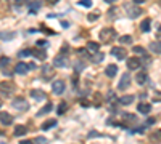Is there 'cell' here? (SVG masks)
Returning a JSON list of instances; mask_svg holds the SVG:
<instances>
[{
    "mask_svg": "<svg viewBox=\"0 0 161 144\" xmlns=\"http://www.w3.org/2000/svg\"><path fill=\"white\" fill-rule=\"evenodd\" d=\"M135 80H137V83H139V85H145V83H147V80H148L147 72H139V74L135 75Z\"/></svg>",
    "mask_w": 161,
    "mask_h": 144,
    "instance_id": "obj_16",
    "label": "cell"
},
{
    "mask_svg": "<svg viewBox=\"0 0 161 144\" xmlns=\"http://www.w3.org/2000/svg\"><path fill=\"white\" fill-rule=\"evenodd\" d=\"M12 106H13L15 109L21 111V112H24V111H27V109H29V103H27L24 98H21V96H18V98H15V99L12 101Z\"/></svg>",
    "mask_w": 161,
    "mask_h": 144,
    "instance_id": "obj_2",
    "label": "cell"
},
{
    "mask_svg": "<svg viewBox=\"0 0 161 144\" xmlns=\"http://www.w3.org/2000/svg\"><path fill=\"white\" fill-rule=\"evenodd\" d=\"M53 66H55V67H66V66H68V59H66V56H63V55L55 56Z\"/></svg>",
    "mask_w": 161,
    "mask_h": 144,
    "instance_id": "obj_10",
    "label": "cell"
},
{
    "mask_svg": "<svg viewBox=\"0 0 161 144\" xmlns=\"http://www.w3.org/2000/svg\"><path fill=\"white\" fill-rule=\"evenodd\" d=\"M119 42L121 43H132V37L130 35H122V37H119Z\"/></svg>",
    "mask_w": 161,
    "mask_h": 144,
    "instance_id": "obj_31",
    "label": "cell"
},
{
    "mask_svg": "<svg viewBox=\"0 0 161 144\" xmlns=\"http://www.w3.org/2000/svg\"><path fill=\"white\" fill-rule=\"evenodd\" d=\"M137 111H139L140 114H150L151 106H150V104H147V103H140V104L137 106Z\"/></svg>",
    "mask_w": 161,
    "mask_h": 144,
    "instance_id": "obj_17",
    "label": "cell"
},
{
    "mask_svg": "<svg viewBox=\"0 0 161 144\" xmlns=\"http://www.w3.org/2000/svg\"><path fill=\"white\" fill-rule=\"evenodd\" d=\"M153 123H155V119H148L147 120V125H153Z\"/></svg>",
    "mask_w": 161,
    "mask_h": 144,
    "instance_id": "obj_48",
    "label": "cell"
},
{
    "mask_svg": "<svg viewBox=\"0 0 161 144\" xmlns=\"http://www.w3.org/2000/svg\"><path fill=\"white\" fill-rule=\"evenodd\" d=\"M42 32H45V34H49V35H50V34H52V35H53V34H55V32H53V31H50V29H47V27H45V26H42Z\"/></svg>",
    "mask_w": 161,
    "mask_h": 144,
    "instance_id": "obj_44",
    "label": "cell"
},
{
    "mask_svg": "<svg viewBox=\"0 0 161 144\" xmlns=\"http://www.w3.org/2000/svg\"><path fill=\"white\" fill-rule=\"evenodd\" d=\"M150 50L156 53V55H161V42H151L150 43Z\"/></svg>",
    "mask_w": 161,
    "mask_h": 144,
    "instance_id": "obj_22",
    "label": "cell"
},
{
    "mask_svg": "<svg viewBox=\"0 0 161 144\" xmlns=\"http://www.w3.org/2000/svg\"><path fill=\"white\" fill-rule=\"evenodd\" d=\"M79 5L84 8H90L93 3H92V0H79Z\"/></svg>",
    "mask_w": 161,
    "mask_h": 144,
    "instance_id": "obj_32",
    "label": "cell"
},
{
    "mask_svg": "<svg viewBox=\"0 0 161 144\" xmlns=\"http://www.w3.org/2000/svg\"><path fill=\"white\" fill-rule=\"evenodd\" d=\"M158 3H159V5H161V0H159V2H158Z\"/></svg>",
    "mask_w": 161,
    "mask_h": 144,
    "instance_id": "obj_53",
    "label": "cell"
},
{
    "mask_svg": "<svg viewBox=\"0 0 161 144\" xmlns=\"http://www.w3.org/2000/svg\"><path fill=\"white\" fill-rule=\"evenodd\" d=\"M16 90V86H15V83L13 82H2L0 83V93L2 94H12L13 91Z\"/></svg>",
    "mask_w": 161,
    "mask_h": 144,
    "instance_id": "obj_4",
    "label": "cell"
},
{
    "mask_svg": "<svg viewBox=\"0 0 161 144\" xmlns=\"http://www.w3.org/2000/svg\"><path fill=\"white\" fill-rule=\"evenodd\" d=\"M29 55H32V50H23V51H20V58H24V56H29Z\"/></svg>",
    "mask_w": 161,
    "mask_h": 144,
    "instance_id": "obj_38",
    "label": "cell"
},
{
    "mask_svg": "<svg viewBox=\"0 0 161 144\" xmlns=\"http://www.w3.org/2000/svg\"><path fill=\"white\" fill-rule=\"evenodd\" d=\"M81 104H82V106H84V107H87V106H90V104H92V103H89V101H87V99H81Z\"/></svg>",
    "mask_w": 161,
    "mask_h": 144,
    "instance_id": "obj_45",
    "label": "cell"
},
{
    "mask_svg": "<svg viewBox=\"0 0 161 144\" xmlns=\"http://www.w3.org/2000/svg\"><path fill=\"white\" fill-rule=\"evenodd\" d=\"M15 37V32L10 31V32H0V40H12Z\"/></svg>",
    "mask_w": 161,
    "mask_h": 144,
    "instance_id": "obj_26",
    "label": "cell"
},
{
    "mask_svg": "<svg viewBox=\"0 0 161 144\" xmlns=\"http://www.w3.org/2000/svg\"><path fill=\"white\" fill-rule=\"evenodd\" d=\"M10 64V58H7V56H2L0 58V69H3L5 66Z\"/></svg>",
    "mask_w": 161,
    "mask_h": 144,
    "instance_id": "obj_29",
    "label": "cell"
},
{
    "mask_svg": "<svg viewBox=\"0 0 161 144\" xmlns=\"http://www.w3.org/2000/svg\"><path fill=\"white\" fill-rule=\"evenodd\" d=\"M0 106H2V101H0Z\"/></svg>",
    "mask_w": 161,
    "mask_h": 144,
    "instance_id": "obj_54",
    "label": "cell"
},
{
    "mask_svg": "<svg viewBox=\"0 0 161 144\" xmlns=\"http://www.w3.org/2000/svg\"><path fill=\"white\" fill-rule=\"evenodd\" d=\"M32 55H34V58H37V59H40V61H44L45 58H47V55H45V51L44 50H32Z\"/></svg>",
    "mask_w": 161,
    "mask_h": 144,
    "instance_id": "obj_24",
    "label": "cell"
},
{
    "mask_svg": "<svg viewBox=\"0 0 161 144\" xmlns=\"http://www.w3.org/2000/svg\"><path fill=\"white\" fill-rule=\"evenodd\" d=\"M107 99H108V101H113V99H115V93H113V91H108Z\"/></svg>",
    "mask_w": 161,
    "mask_h": 144,
    "instance_id": "obj_43",
    "label": "cell"
},
{
    "mask_svg": "<svg viewBox=\"0 0 161 144\" xmlns=\"http://www.w3.org/2000/svg\"><path fill=\"white\" fill-rule=\"evenodd\" d=\"M64 88H66V85H64L63 80H55V82L52 83V91H53L55 94H63V93H64Z\"/></svg>",
    "mask_w": 161,
    "mask_h": 144,
    "instance_id": "obj_6",
    "label": "cell"
},
{
    "mask_svg": "<svg viewBox=\"0 0 161 144\" xmlns=\"http://www.w3.org/2000/svg\"><path fill=\"white\" fill-rule=\"evenodd\" d=\"M61 26H63V27H68L69 23H68V21H61Z\"/></svg>",
    "mask_w": 161,
    "mask_h": 144,
    "instance_id": "obj_50",
    "label": "cell"
},
{
    "mask_svg": "<svg viewBox=\"0 0 161 144\" xmlns=\"http://www.w3.org/2000/svg\"><path fill=\"white\" fill-rule=\"evenodd\" d=\"M150 26H151V19L147 18V19H144V21H142L140 31H142V32H150Z\"/></svg>",
    "mask_w": 161,
    "mask_h": 144,
    "instance_id": "obj_20",
    "label": "cell"
},
{
    "mask_svg": "<svg viewBox=\"0 0 161 144\" xmlns=\"http://www.w3.org/2000/svg\"><path fill=\"white\" fill-rule=\"evenodd\" d=\"M10 5H16V7H20L21 3H23V0H7Z\"/></svg>",
    "mask_w": 161,
    "mask_h": 144,
    "instance_id": "obj_40",
    "label": "cell"
},
{
    "mask_svg": "<svg viewBox=\"0 0 161 144\" xmlns=\"http://www.w3.org/2000/svg\"><path fill=\"white\" fill-rule=\"evenodd\" d=\"M129 83H130V75H129V72H126V74H122L121 80H119V85H118V88L122 91V90H126L127 86H129Z\"/></svg>",
    "mask_w": 161,
    "mask_h": 144,
    "instance_id": "obj_9",
    "label": "cell"
},
{
    "mask_svg": "<svg viewBox=\"0 0 161 144\" xmlns=\"http://www.w3.org/2000/svg\"><path fill=\"white\" fill-rule=\"evenodd\" d=\"M40 74H42V79H45V80H50L52 77H53V74H55V71L52 69V66H49V64H45L42 69H40Z\"/></svg>",
    "mask_w": 161,
    "mask_h": 144,
    "instance_id": "obj_8",
    "label": "cell"
},
{
    "mask_svg": "<svg viewBox=\"0 0 161 144\" xmlns=\"http://www.w3.org/2000/svg\"><path fill=\"white\" fill-rule=\"evenodd\" d=\"M135 120H137V117L134 114H122V127H124V125H134L135 123Z\"/></svg>",
    "mask_w": 161,
    "mask_h": 144,
    "instance_id": "obj_11",
    "label": "cell"
},
{
    "mask_svg": "<svg viewBox=\"0 0 161 144\" xmlns=\"http://www.w3.org/2000/svg\"><path fill=\"white\" fill-rule=\"evenodd\" d=\"M26 133H27V130H26L24 125H16L15 127V136H23Z\"/></svg>",
    "mask_w": 161,
    "mask_h": 144,
    "instance_id": "obj_23",
    "label": "cell"
},
{
    "mask_svg": "<svg viewBox=\"0 0 161 144\" xmlns=\"http://www.w3.org/2000/svg\"><path fill=\"white\" fill-rule=\"evenodd\" d=\"M144 2H145V0H134V3H137V5H142Z\"/></svg>",
    "mask_w": 161,
    "mask_h": 144,
    "instance_id": "obj_49",
    "label": "cell"
},
{
    "mask_svg": "<svg viewBox=\"0 0 161 144\" xmlns=\"http://www.w3.org/2000/svg\"><path fill=\"white\" fill-rule=\"evenodd\" d=\"M134 53H137V55H147L144 46H134Z\"/></svg>",
    "mask_w": 161,
    "mask_h": 144,
    "instance_id": "obj_34",
    "label": "cell"
},
{
    "mask_svg": "<svg viewBox=\"0 0 161 144\" xmlns=\"http://www.w3.org/2000/svg\"><path fill=\"white\" fill-rule=\"evenodd\" d=\"M52 107H53V104H52V103L45 104L44 107H42V109H40L39 112H37V117H39V115H44V114H47V112H50V111H52Z\"/></svg>",
    "mask_w": 161,
    "mask_h": 144,
    "instance_id": "obj_27",
    "label": "cell"
},
{
    "mask_svg": "<svg viewBox=\"0 0 161 144\" xmlns=\"http://www.w3.org/2000/svg\"><path fill=\"white\" fill-rule=\"evenodd\" d=\"M98 136H102L98 131H90V133H89V138H98Z\"/></svg>",
    "mask_w": 161,
    "mask_h": 144,
    "instance_id": "obj_42",
    "label": "cell"
},
{
    "mask_svg": "<svg viewBox=\"0 0 161 144\" xmlns=\"http://www.w3.org/2000/svg\"><path fill=\"white\" fill-rule=\"evenodd\" d=\"M102 59H103V55H100V53H97L93 58H90V61H92V63H100Z\"/></svg>",
    "mask_w": 161,
    "mask_h": 144,
    "instance_id": "obj_36",
    "label": "cell"
},
{
    "mask_svg": "<svg viewBox=\"0 0 161 144\" xmlns=\"http://www.w3.org/2000/svg\"><path fill=\"white\" fill-rule=\"evenodd\" d=\"M21 144H31V141H21Z\"/></svg>",
    "mask_w": 161,
    "mask_h": 144,
    "instance_id": "obj_52",
    "label": "cell"
},
{
    "mask_svg": "<svg viewBox=\"0 0 161 144\" xmlns=\"http://www.w3.org/2000/svg\"><path fill=\"white\" fill-rule=\"evenodd\" d=\"M105 74H107L108 77H115V75L118 74V66H116V64H110L107 69H105Z\"/></svg>",
    "mask_w": 161,
    "mask_h": 144,
    "instance_id": "obj_18",
    "label": "cell"
},
{
    "mask_svg": "<svg viewBox=\"0 0 161 144\" xmlns=\"http://www.w3.org/2000/svg\"><path fill=\"white\" fill-rule=\"evenodd\" d=\"M111 55L115 58H118V59H124V58L127 56V51L122 46H113L111 48Z\"/></svg>",
    "mask_w": 161,
    "mask_h": 144,
    "instance_id": "obj_7",
    "label": "cell"
},
{
    "mask_svg": "<svg viewBox=\"0 0 161 144\" xmlns=\"http://www.w3.org/2000/svg\"><path fill=\"white\" fill-rule=\"evenodd\" d=\"M87 19H89V21H97V19H98V13H92V15H89L87 16Z\"/></svg>",
    "mask_w": 161,
    "mask_h": 144,
    "instance_id": "obj_39",
    "label": "cell"
},
{
    "mask_svg": "<svg viewBox=\"0 0 161 144\" xmlns=\"http://www.w3.org/2000/svg\"><path fill=\"white\" fill-rule=\"evenodd\" d=\"M27 71H29V64H26V63H18L15 66V72L20 74V75H24Z\"/></svg>",
    "mask_w": 161,
    "mask_h": 144,
    "instance_id": "obj_12",
    "label": "cell"
},
{
    "mask_svg": "<svg viewBox=\"0 0 161 144\" xmlns=\"http://www.w3.org/2000/svg\"><path fill=\"white\" fill-rule=\"evenodd\" d=\"M115 38H116V31H115V29H111V27L102 29V32H100V40H102L103 43H111Z\"/></svg>",
    "mask_w": 161,
    "mask_h": 144,
    "instance_id": "obj_1",
    "label": "cell"
},
{
    "mask_svg": "<svg viewBox=\"0 0 161 144\" xmlns=\"http://www.w3.org/2000/svg\"><path fill=\"white\" fill-rule=\"evenodd\" d=\"M47 2H49L50 5H55V3H58V2H60V0H47Z\"/></svg>",
    "mask_w": 161,
    "mask_h": 144,
    "instance_id": "obj_46",
    "label": "cell"
},
{
    "mask_svg": "<svg viewBox=\"0 0 161 144\" xmlns=\"http://www.w3.org/2000/svg\"><path fill=\"white\" fill-rule=\"evenodd\" d=\"M140 67H142L140 58L132 56V58H129V59H127V69L129 71H137V69H140Z\"/></svg>",
    "mask_w": 161,
    "mask_h": 144,
    "instance_id": "obj_5",
    "label": "cell"
},
{
    "mask_svg": "<svg viewBox=\"0 0 161 144\" xmlns=\"http://www.w3.org/2000/svg\"><path fill=\"white\" fill-rule=\"evenodd\" d=\"M132 101H134V96L132 94H124L119 98V104H122V106H129V104H132Z\"/></svg>",
    "mask_w": 161,
    "mask_h": 144,
    "instance_id": "obj_15",
    "label": "cell"
},
{
    "mask_svg": "<svg viewBox=\"0 0 161 144\" xmlns=\"http://www.w3.org/2000/svg\"><path fill=\"white\" fill-rule=\"evenodd\" d=\"M34 142H36V144H49V139L44 138V136H37V138L34 139Z\"/></svg>",
    "mask_w": 161,
    "mask_h": 144,
    "instance_id": "obj_33",
    "label": "cell"
},
{
    "mask_svg": "<svg viewBox=\"0 0 161 144\" xmlns=\"http://www.w3.org/2000/svg\"><path fill=\"white\" fill-rule=\"evenodd\" d=\"M31 96L36 99V101H44L45 99V93L42 90H32L31 91Z\"/></svg>",
    "mask_w": 161,
    "mask_h": 144,
    "instance_id": "obj_14",
    "label": "cell"
},
{
    "mask_svg": "<svg viewBox=\"0 0 161 144\" xmlns=\"http://www.w3.org/2000/svg\"><path fill=\"white\" fill-rule=\"evenodd\" d=\"M87 50H89L90 53H98L100 43H97V42H89V43H87Z\"/></svg>",
    "mask_w": 161,
    "mask_h": 144,
    "instance_id": "obj_21",
    "label": "cell"
},
{
    "mask_svg": "<svg viewBox=\"0 0 161 144\" xmlns=\"http://www.w3.org/2000/svg\"><path fill=\"white\" fill-rule=\"evenodd\" d=\"M153 101H161V91H155V94H153Z\"/></svg>",
    "mask_w": 161,
    "mask_h": 144,
    "instance_id": "obj_41",
    "label": "cell"
},
{
    "mask_svg": "<svg viewBox=\"0 0 161 144\" xmlns=\"http://www.w3.org/2000/svg\"><path fill=\"white\" fill-rule=\"evenodd\" d=\"M105 2H107V3H115L116 0H105Z\"/></svg>",
    "mask_w": 161,
    "mask_h": 144,
    "instance_id": "obj_51",
    "label": "cell"
},
{
    "mask_svg": "<svg viewBox=\"0 0 161 144\" xmlns=\"http://www.w3.org/2000/svg\"><path fill=\"white\" fill-rule=\"evenodd\" d=\"M24 2H26V7H27V5H31V3L37 2V0H24Z\"/></svg>",
    "mask_w": 161,
    "mask_h": 144,
    "instance_id": "obj_47",
    "label": "cell"
},
{
    "mask_svg": "<svg viewBox=\"0 0 161 144\" xmlns=\"http://www.w3.org/2000/svg\"><path fill=\"white\" fill-rule=\"evenodd\" d=\"M0 123L2 125H12L13 123V117L8 112H0Z\"/></svg>",
    "mask_w": 161,
    "mask_h": 144,
    "instance_id": "obj_13",
    "label": "cell"
},
{
    "mask_svg": "<svg viewBox=\"0 0 161 144\" xmlns=\"http://www.w3.org/2000/svg\"><path fill=\"white\" fill-rule=\"evenodd\" d=\"M115 15H118V10L116 8H111L110 11H108V19H115V18H113Z\"/></svg>",
    "mask_w": 161,
    "mask_h": 144,
    "instance_id": "obj_37",
    "label": "cell"
},
{
    "mask_svg": "<svg viewBox=\"0 0 161 144\" xmlns=\"http://www.w3.org/2000/svg\"><path fill=\"white\" fill-rule=\"evenodd\" d=\"M36 43H37V48H47L49 46V42L47 40H37Z\"/></svg>",
    "mask_w": 161,
    "mask_h": 144,
    "instance_id": "obj_35",
    "label": "cell"
},
{
    "mask_svg": "<svg viewBox=\"0 0 161 144\" xmlns=\"http://www.w3.org/2000/svg\"><path fill=\"white\" fill-rule=\"evenodd\" d=\"M126 11H127V15H129V18L130 19H134V18H139L140 15H142V8L135 3V5H129V3H126Z\"/></svg>",
    "mask_w": 161,
    "mask_h": 144,
    "instance_id": "obj_3",
    "label": "cell"
},
{
    "mask_svg": "<svg viewBox=\"0 0 161 144\" xmlns=\"http://www.w3.org/2000/svg\"><path fill=\"white\" fill-rule=\"evenodd\" d=\"M84 67H86V64H84L82 61H78V63L74 64V71H76V72H81Z\"/></svg>",
    "mask_w": 161,
    "mask_h": 144,
    "instance_id": "obj_30",
    "label": "cell"
},
{
    "mask_svg": "<svg viewBox=\"0 0 161 144\" xmlns=\"http://www.w3.org/2000/svg\"><path fill=\"white\" fill-rule=\"evenodd\" d=\"M53 127H56V120L55 119H50V120H45L44 123H42V130L44 131H47V130H50V128H53Z\"/></svg>",
    "mask_w": 161,
    "mask_h": 144,
    "instance_id": "obj_19",
    "label": "cell"
},
{
    "mask_svg": "<svg viewBox=\"0 0 161 144\" xmlns=\"http://www.w3.org/2000/svg\"><path fill=\"white\" fill-rule=\"evenodd\" d=\"M102 98H103V94H102V93H95V94H93V101H92V104L95 106V107L102 106Z\"/></svg>",
    "mask_w": 161,
    "mask_h": 144,
    "instance_id": "obj_25",
    "label": "cell"
},
{
    "mask_svg": "<svg viewBox=\"0 0 161 144\" xmlns=\"http://www.w3.org/2000/svg\"><path fill=\"white\" fill-rule=\"evenodd\" d=\"M66 111H68V104H66V103H60V106H58V109H56V112L61 115V114H64Z\"/></svg>",
    "mask_w": 161,
    "mask_h": 144,
    "instance_id": "obj_28",
    "label": "cell"
}]
</instances>
